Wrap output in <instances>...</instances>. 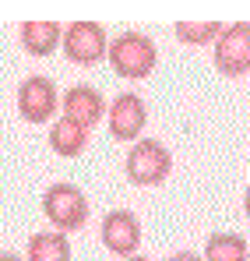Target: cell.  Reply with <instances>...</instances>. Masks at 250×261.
<instances>
[{
  "label": "cell",
  "mask_w": 250,
  "mask_h": 261,
  "mask_svg": "<svg viewBox=\"0 0 250 261\" xmlns=\"http://www.w3.org/2000/svg\"><path fill=\"white\" fill-rule=\"evenodd\" d=\"M109 67L113 74H120L127 82H141L155 71L159 64V49L145 32H120L117 39H109Z\"/></svg>",
  "instance_id": "cell-1"
},
{
  "label": "cell",
  "mask_w": 250,
  "mask_h": 261,
  "mask_svg": "<svg viewBox=\"0 0 250 261\" xmlns=\"http://www.w3.org/2000/svg\"><path fill=\"white\" fill-rule=\"evenodd\" d=\"M124 173L134 187H159L169 173H173V155L162 141L155 138H141L130 145L124 159Z\"/></svg>",
  "instance_id": "cell-2"
},
{
  "label": "cell",
  "mask_w": 250,
  "mask_h": 261,
  "mask_svg": "<svg viewBox=\"0 0 250 261\" xmlns=\"http://www.w3.org/2000/svg\"><path fill=\"white\" fill-rule=\"evenodd\" d=\"M42 216L53 222L57 233H74L88 222V198L78 184H49L42 194Z\"/></svg>",
  "instance_id": "cell-3"
},
{
  "label": "cell",
  "mask_w": 250,
  "mask_h": 261,
  "mask_svg": "<svg viewBox=\"0 0 250 261\" xmlns=\"http://www.w3.org/2000/svg\"><path fill=\"white\" fill-rule=\"evenodd\" d=\"M211 49H215V53H211L215 71H218L222 78H243L250 71V25L247 21L229 25Z\"/></svg>",
  "instance_id": "cell-4"
},
{
  "label": "cell",
  "mask_w": 250,
  "mask_h": 261,
  "mask_svg": "<svg viewBox=\"0 0 250 261\" xmlns=\"http://www.w3.org/2000/svg\"><path fill=\"white\" fill-rule=\"evenodd\" d=\"M60 46H64V53H67L71 64L95 67V64L106 60V53H109V36H106V29L95 25V21H74V25H67Z\"/></svg>",
  "instance_id": "cell-5"
},
{
  "label": "cell",
  "mask_w": 250,
  "mask_h": 261,
  "mask_svg": "<svg viewBox=\"0 0 250 261\" xmlns=\"http://www.w3.org/2000/svg\"><path fill=\"white\" fill-rule=\"evenodd\" d=\"M57 110V85L46 74H29L18 85V113L29 124H46Z\"/></svg>",
  "instance_id": "cell-6"
},
{
  "label": "cell",
  "mask_w": 250,
  "mask_h": 261,
  "mask_svg": "<svg viewBox=\"0 0 250 261\" xmlns=\"http://www.w3.org/2000/svg\"><path fill=\"white\" fill-rule=\"evenodd\" d=\"M106 251H113L117 258H130L137 254V244H141V222L130 208H113L102 219V229H99Z\"/></svg>",
  "instance_id": "cell-7"
},
{
  "label": "cell",
  "mask_w": 250,
  "mask_h": 261,
  "mask_svg": "<svg viewBox=\"0 0 250 261\" xmlns=\"http://www.w3.org/2000/svg\"><path fill=\"white\" fill-rule=\"evenodd\" d=\"M145 124H148V106L137 92H120L109 102V134L117 141H137Z\"/></svg>",
  "instance_id": "cell-8"
},
{
  "label": "cell",
  "mask_w": 250,
  "mask_h": 261,
  "mask_svg": "<svg viewBox=\"0 0 250 261\" xmlns=\"http://www.w3.org/2000/svg\"><path fill=\"white\" fill-rule=\"evenodd\" d=\"M109 113V106H106V95L99 92V88L92 85H74L64 92V117H71V120H78L85 127L92 130L102 117Z\"/></svg>",
  "instance_id": "cell-9"
},
{
  "label": "cell",
  "mask_w": 250,
  "mask_h": 261,
  "mask_svg": "<svg viewBox=\"0 0 250 261\" xmlns=\"http://www.w3.org/2000/svg\"><path fill=\"white\" fill-rule=\"evenodd\" d=\"M85 145H88V127L71 120V117H60L53 124V130H49V148L60 159H78L85 152Z\"/></svg>",
  "instance_id": "cell-10"
},
{
  "label": "cell",
  "mask_w": 250,
  "mask_h": 261,
  "mask_svg": "<svg viewBox=\"0 0 250 261\" xmlns=\"http://www.w3.org/2000/svg\"><path fill=\"white\" fill-rule=\"evenodd\" d=\"M25 261H71V240H67V233H57V229L32 233L29 247H25Z\"/></svg>",
  "instance_id": "cell-11"
},
{
  "label": "cell",
  "mask_w": 250,
  "mask_h": 261,
  "mask_svg": "<svg viewBox=\"0 0 250 261\" xmlns=\"http://www.w3.org/2000/svg\"><path fill=\"white\" fill-rule=\"evenodd\" d=\"M60 43H64V32L53 21H25L21 25V46L32 57H49Z\"/></svg>",
  "instance_id": "cell-12"
},
{
  "label": "cell",
  "mask_w": 250,
  "mask_h": 261,
  "mask_svg": "<svg viewBox=\"0 0 250 261\" xmlns=\"http://www.w3.org/2000/svg\"><path fill=\"white\" fill-rule=\"evenodd\" d=\"M205 261H250V247L240 233H211L205 240Z\"/></svg>",
  "instance_id": "cell-13"
},
{
  "label": "cell",
  "mask_w": 250,
  "mask_h": 261,
  "mask_svg": "<svg viewBox=\"0 0 250 261\" xmlns=\"http://www.w3.org/2000/svg\"><path fill=\"white\" fill-rule=\"evenodd\" d=\"M176 39L187 46H215L218 43V36L226 32L218 21H201V25H194V21H176Z\"/></svg>",
  "instance_id": "cell-14"
},
{
  "label": "cell",
  "mask_w": 250,
  "mask_h": 261,
  "mask_svg": "<svg viewBox=\"0 0 250 261\" xmlns=\"http://www.w3.org/2000/svg\"><path fill=\"white\" fill-rule=\"evenodd\" d=\"M166 261H205L201 254H194V251H176V254H169Z\"/></svg>",
  "instance_id": "cell-15"
},
{
  "label": "cell",
  "mask_w": 250,
  "mask_h": 261,
  "mask_svg": "<svg viewBox=\"0 0 250 261\" xmlns=\"http://www.w3.org/2000/svg\"><path fill=\"white\" fill-rule=\"evenodd\" d=\"M0 261H21V258H18L14 251H0Z\"/></svg>",
  "instance_id": "cell-16"
},
{
  "label": "cell",
  "mask_w": 250,
  "mask_h": 261,
  "mask_svg": "<svg viewBox=\"0 0 250 261\" xmlns=\"http://www.w3.org/2000/svg\"><path fill=\"white\" fill-rule=\"evenodd\" d=\"M243 212H247V219H250V187H247V194H243Z\"/></svg>",
  "instance_id": "cell-17"
},
{
  "label": "cell",
  "mask_w": 250,
  "mask_h": 261,
  "mask_svg": "<svg viewBox=\"0 0 250 261\" xmlns=\"http://www.w3.org/2000/svg\"><path fill=\"white\" fill-rule=\"evenodd\" d=\"M124 261H152V258H145V254H130V258H124Z\"/></svg>",
  "instance_id": "cell-18"
}]
</instances>
